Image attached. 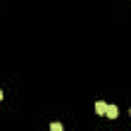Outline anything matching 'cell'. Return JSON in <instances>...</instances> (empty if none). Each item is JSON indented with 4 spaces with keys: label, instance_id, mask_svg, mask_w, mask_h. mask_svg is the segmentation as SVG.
Instances as JSON below:
<instances>
[{
    "label": "cell",
    "instance_id": "6da1fadb",
    "mask_svg": "<svg viewBox=\"0 0 131 131\" xmlns=\"http://www.w3.org/2000/svg\"><path fill=\"white\" fill-rule=\"evenodd\" d=\"M105 114L108 119H116L119 116V108L116 105H106V110H105Z\"/></svg>",
    "mask_w": 131,
    "mask_h": 131
},
{
    "label": "cell",
    "instance_id": "7a4b0ae2",
    "mask_svg": "<svg viewBox=\"0 0 131 131\" xmlns=\"http://www.w3.org/2000/svg\"><path fill=\"white\" fill-rule=\"evenodd\" d=\"M105 110H106V103H105V102L100 100V102L96 103V113H97L99 116H103V114H105Z\"/></svg>",
    "mask_w": 131,
    "mask_h": 131
},
{
    "label": "cell",
    "instance_id": "3957f363",
    "mask_svg": "<svg viewBox=\"0 0 131 131\" xmlns=\"http://www.w3.org/2000/svg\"><path fill=\"white\" fill-rule=\"evenodd\" d=\"M63 126L60 123H51V131H62Z\"/></svg>",
    "mask_w": 131,
    "mask_h": 131
},
{
    "label": "cell",
    "instance_id": "277c9868",
    "mask_svg": "<svg viewBox=\"0 0 131 131\" xmlns=\"http://www.w3.org/2000/svg\"><path fill=\"white\" fill-rule=\"evenodd\" d=\"M3 99V93H2V90H0V100Z\"/></svg>",
    "mask_w": 131,
    "mask_h": 131
}]
</instances>
